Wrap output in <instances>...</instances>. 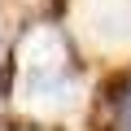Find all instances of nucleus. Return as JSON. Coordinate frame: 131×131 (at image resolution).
Listing matches in <instances>:
<instances>
[{"instance_id": "nucleus-1", "label": "nucleus", "mask_w": 131, "mask_h": 131, "mask_svg": "<svg viewBox=\"0 0 131 131\" xmlns=\"http://www.w3.org/2000/svg\"><path fill=\"white\" fill-rule=\"evenodd\" d=\"M18 101L35 114H61L79 101V79L70 70L66 39L52 26H35L18 52Z\"/></svg>"}, {"instance_id": "nucleus-2", "label": "nucleus", "mask_w": 131, "mask_h": 131, "mask_svg": "<svg viewBox=\"0 0 131 131\" xmlns=\"http://www.w3.org/2000/svg\"><path fill=\"white\" fill-rule=\"evenodd\" d=\"M118 127L122 131H131V88L122 92V101H118Z\"/></svg>"}]
</instances>
